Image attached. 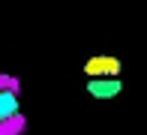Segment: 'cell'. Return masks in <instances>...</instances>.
Returning <instances> with one entry per match:
<instances>
[{
  "instance_id": "1",
  "label": "cell",
  "mask_w": 147,
  "mask_h": 135,
  "mask_svg": "<svg viewBox=\"0 0 147 135\" xmlns=\"http://www.w3.org/2000/svg\"><path fill=\"white\" fill-rule=\"evenodd\" d=\"M120 72V60L108 57V54H96L84 63V75L87 78H117Z\"/></svg>"
},
{
  "instance_id": "2",
  "label": "cell",
  "mask_w": 147,
  "mask_h": 135,
  "mask_svg": "<svg viewBox=\"0 0 147 135\" xmlns=\"http://www.w3.org/2000/svg\"><path fill=\"white\" fill-rule=\"evenodd\" d=\"M123 90L120 78H87V93L93 99H114Z\"/></svg>"
},
{
  "instance_id": "3",
  "label": "cell",
  "mask_w": 147,
  "mask_h": 135,
  "mask_svg": "<svg viewBox=\"0 0 147 135\" xmlns=\"http://www.w3.org/2000/svg\"><path fill=\"white\" fill-rule=\"evenodd\" d=\"M18 114V96L9 90H0V123Z\"/></svg>"
}]
</instances>
